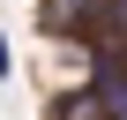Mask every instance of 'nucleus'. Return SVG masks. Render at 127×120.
I'll use <instances>...</instances> for the list:
<instances>
[{
    "label": "nucleus",
    "mask_w": 127,
    "mask_h": 120,
    "mask_svg": "<svg viewBox=\"0 0 127 120\" xmlns=\"http://www.w3.org/2000/svg\"><path fill=\"white\" fill-rule=\"evenodd\" d=\"M8 68H15V60H8V30H0V83H8Z\"/></svg>",
    "instance_id": "f257e3e1"
}]
</instances>
